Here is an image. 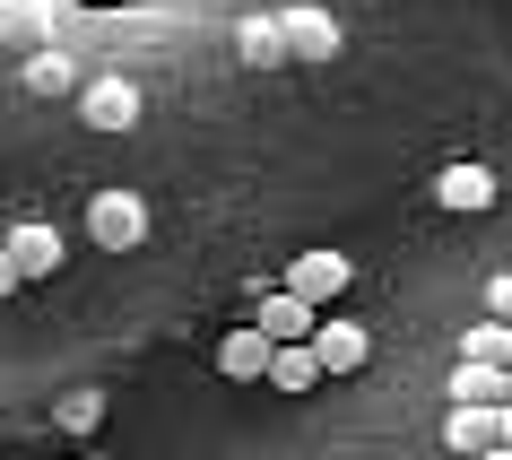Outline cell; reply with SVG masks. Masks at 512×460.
Listing matches in <instances>:
<instances>
[{"instance_id": "cell-3", "label": "cell", "mask_w": 512, "mask_h": 460, "mask_svg": "<svg viewBox=\"0 0 512 460\" xmlns=\"http://www.w3.org/2000/svg\"><path fill=\"white\" fill-rule=\"evenodd\" d=\"M348 278H356V261H348V252L313 244V252H296V270H287V287H296L304 304H339V296H348Z\"/></svg>"}, {"instance_id": "cell-5", "label": "cell", "mask_w": 512, "mask_h": 460, "mask_svg": "<svg viewBox=\"0 0 512 460\" xmlns=\"http://www.w3.org/2000/svg\"><path fill=\"white\" fill-rule=\"evenodd\" d=\"M452 408H512V365L460 356V365H452Z\"/></svg>"}, {"instance_id": "cell-18", "label": "cell", "mask_w": 512, "mask_h": 460, "mask_svg": "<svg viewBox=\"0 0 512 460\" xmlns=\"http://www.w3.org/2000/svg\"><path fill=\"white\" fill-rule=\"evenodd\" d=\"M486 304H495V313L512 322V270H495V287H486Z\"/></svg>"}, {"instance_id": "cell-11", "label": "cell", "mask_w": 512, "mask_h": 460, "mask_svg": "<svg viewBox=\"0 0 512 460\" xmlns=\"http://www.w3.org/2000/svg\"><path fill=\"white\" fill-rule=\"evenodd\" d=\"M287 53L296 61H339V18L330 9H287Z\"/></svg>"}, {"instance_id": "cell-21", "label": "cell", "mask_w": 512, "mask_h": 460, "mask_svg": "<svg viewBox=\"0 0 512 460\" xmlns=\"http://www.w3.org/2000/svg\"><path fill=\"white\" fill-rule=\"evenodd\" d=\"M504 443H512V408H504Z\"/></svg>"}, {"instance_id": "cell-13", "label": "cell", "mask_w": 512, "mask_h": 460, "mask_svg": "<svg viewBox=\"0 0 512 460\" xmlns=\"http://www.w3.org/2000/svg\"><path fill=\"white\" fill-rule=\"evenodd\" d=\"M322 374H330V365H322V348H313V339H287V348L270 356V382H278V391H313Z\"/></svg>"}, {"instance_id": "cell-7", "label": "cell", "mask_w": 512, "mask_h": 460, "mask_svg": "<svg viewBox=\"0 0 512 460\" xmlns=\"http://www.w3.org/2000/svg\"><path fill=\"white\" fill-rule=\"evenodd\" d=\"M79 113H87V131H131V122H139V87L131 79H87L79 87Z\"/></svg>"}, {"instance_id": "cell-17", "label": "cell", "mask_w": 512, "mask_h": 460, "mask_svg": "<svg viewBox=\"0 0 512 460\" xmlns=\"http://www.w3.org/2000/svg\"><path fill=\"white\" fill-rule=\"evenodd\" d=\"M53 27V0H0V35H44Z\"/></svg>"}, {"instance_id": "cell-22", "label": "cell", "mask_w": 512, "mask_h": 460, "mask_svg": "<svg viewBox=\"0 0 512 460\" xmlns=\"http://www.w3.org/2000/svg\"><path fill=\"white\" fill-rule=\"evenodd\" d=\"M79 460H105V452H79Z\"/></svg>"}, {"instance_id": "cell-20", "label": "cell", "mask_w": 512, "mask_h": 460, "mask_svg": "<svg viewBox=\"0 0 512 460\" xmlns=\"http://www.w3.org/2000/svg\"><path fill=\"white\" fill-rule=\"evenodd\" d=\"M478 460H512V443H495V452H478Z\"/></svg>"}, {"instance_id": "cell-19", "label": "cell", "mask_w": 512, "mask_h": 460, "mask_svg": "<svg viewBox=\"0 0 512 460\" xmlns=\"http://www.w3.org/2000/svg\"><path fill=\"white\" fill-rule=\"evenodd\" d=\"M18 278H27V270H18V252L0 244V296H18Z\"/></svg>"}, {"instance_id": "cell-10", "label": "cell", "mask_w": 512, "mask_h": 460, "mask_svg": "<svg viewBox=\"0 0 512 460\" xmlns=\"http://www.w3.org/2000/svg\"><path fill=\"white\" fill-rule=\"evenodd\" d=\"M235 53H243V70H287V18H243L235 27Z\"/></svg>"}, {"instance_id": "cell-14", "label": "cell", "mask_w": 512, "mask_h": 460, "mask_svg": "<svg viewBox=\"0 0 512 460\" xmlns=\"http://www.w3.org/2000/svg\"><path fill=\"white\" fill-rule=\"evenodd\" d=\"M27 96H79V70H70V53H27Z\"/></svg>"}, {"instance_id": "cell-16", "label": "cell", "mask_w": 512, "mask_h": 460, "mask_svg": "<svg viewBox=\"0 0 512 460\" xmlns=\"http://www.w3.org/2000/svg\"><path fill=\"white\" fill-rule=\"evenodd\" d=\"M460 356H486V365H512V322L504 313H486L469 339H460Z\"/></svg>"}, {"instance_id": "cell-9", "label": "cell", "mask_w": 512, "mask_h": 460, "mask_svg": "<svg viewBox=\"0 0 512 460\" xmlns=\"http://www.w3.org/2000/svg\"><path fill=\"white\" fill-rule=\"evenodd\" d=\"M0 244L18 252V270H27V278H53V270H61V252H70V244H61V226H44V217H27V226H9Z\"/></svg>"}, {"instance_id": "cell-6", "label": "cell", "mask_w": 512, "mask_h": 460, "mask_svg": "<svg viewBox=\"0 0 512 460\" xmlns=\"http://www.w3.org/2000/svg\"><path fill=\"white\" fill-rule=\"evenodd\" d=\"M252 322H261L278 348H287V339H313V330H322V304H304L296 287H270V296L252 304Z\"/></svg>"}, {"instance_id": "cell-12", "label": "cell", "mask_w": 512, "mask_h": 460, "mask_svg": "<svg viewBox=\"0 0 512 460\" xmlns=\"http://www.w3.org/2000/svg\"><path fill=\"white\" fill-rule=\"evenodd\" d=\"M313 348H322V365H330V374H365L374 339H365V322H322V330H313Z\"/></svg>"}, {"instance_id": "cell-15", "label": "cell", "mask_w": 512, "mask_h": 460, "mask_svg": "<svg viewBox=\"0 0 512 460\" xmlns=\"http://www.w3.org/2000/svg\"><path fill=\"white\" fill-rule=\"evenodd\" d=\"M53 417H61V434H96L105 426V391H61Z\"/></svg>"}, {"instance_id": "cell-1", "label": "cell", "mask_w": 512, "mask_h": 460, "mask_svg": "<svg viewBox=\"0 0 512 460\" xmlns=\"http://www.w3.org/2000/svg\"><path fill=\"white\" fill-rule=\"evenodd\" d=\"M87 244L96 252H139L148 244V200L139 191H96L87 200Z\"/></svg>"}, {"instance_id": "cell-8", "label": "cell", "mask_w": 512, "mask_h": 460, "mask_svg": "<svg viewBox=\"0 0 512 460\" xmlns=\"http://www.w3.org/2000/svg\"><path fill=\"white\" fill-rule=\"evenodd\" d=\"M443 443H452V460H478L504 443V408H452L443 417Z\"/></svg>"}, {"instance_id": "cell-2", "label": "cell", "mask_w": 512, "mask_h": 460, "mask_svg": "<svg viewBox=\"0 0 512 460\" xmlns=\"http://www.w3.org/2000/svg\"><path fill=\"white\" fill-rule=\"evenodd\" d=\"M495 200H504V183H495V165H478V157H460V165L434 174V209H452V217H478V209H495Z\"/></svg>"}, {"instance_id": "cell-4", "label": "cell", "mask_w": 512, "mask_h": 460, "mask_svg": "<svg viewBox=\"0 0 512 460\" xmlns=\"http://www.w3.org/2000/svg\"><path fill=\"white\" fill-rule=\"evenodd\" d=\"M270 356H278V339L261 322H243V330L217 339V374H226V382H270Z\"/></svg>"}]
</instances>
